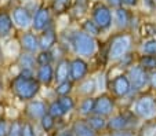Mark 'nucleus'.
<instances>
[{"label":"nucleus","instance_id":"obj_40","mask_svg":"<svg viewBox=\"0 0 156 136\" xmlns=\"http://www.w3.org/2000/svg\"><path fill=\"white\" fill-rule=\"evenodd\" d=\"M108 4L111 7H116V8H119V7L122 6V0H108Z\"/></svg>","mask_w":156,"mask_h":136},{"label":"nucleus","instance_id":"obj_17","mask_svg":"<svg viewBox=\"0 0 156 136\" xmlns=\"http://www.w3.org/2000/svg\"><path fill=\"white\" fill-rule=\"evenodd\" d=\"M69 77V61L62 59L57 63V68L54 70V80L57 83H62V81L68 80Z\"/></svg>","mask_w":156,"mask_h":136},{"label":"nucleus","instance_id":"obj_36","mask_svg":"<svg viewBox=\"0 0 156 136\" xmlns=\"http://www.w3.org/2000/svg\"><path fill=\"white\" fill-rule=\"evenodd\" d=\"M9 133V127L4 120H0V136H7Z\"/></svg>","mask_w":156,"mask_h":136},{"label":"nucleus","instance_id":"obj_7","mask_svg":"<svg viewBox=\"0 0 156 136\" xmlns=\"http://www.w3.org/2000/svg\"><path fill=\"white\" fill-rule=\"evenodd\" d=\"M88 71V65L80 58H75L73 61L69 62V78L71 81L76 83V81H82L86 77Z\"/></svg>","mask_w":156,"mask_h":136},{"label":"nucleus","instance_id":"obj_5","mask_svg":"<svg viewBox=\"0 0 156 136\" xmlns=\"http://www.w3.org/2000/svg\"><path fill=\"white\" fill-rule=\"evenodd\" d=\"M127 77L131 84V89H136V91H140L147 84H149V73L140 65L131 66L127 71Z\"/></svg>","mask_w":156,"mask_h":136},{"label":"nucleus","instance_id":"obj_1","mask_svg":"<svg viewBox=\"0 0 156 136\" xmlns=\"http://www.w3.org/2000/svg\"><path fill=\"white\" fill-rule=\"evenodd\" d=\"M11 88L14 94L22 101H30L36 96V94L40 89V83L35 77H25L22 74H18L11 83Z\"/></svg>","mask_w":156,"mask_h":136},{"label":"nucleus","instance_id":"obj_2","mask_svg":"<svg viewBox=\"0 0 156 136\" xmlns=\"http://www.w3.org/2000/svg\"><path fill=\"white\" fill-rule=\"evenodd\" d=\"M72 45L77 55L80 56H91L95 52V40L91 35L86 32H76L72 37Z\"/></svg>","mask_w":156,"mask_h":136},{"label":"nucleus","instance_id":"obj_35","mask_svg":"<svg viewBox=\"0 0 156 136\" xmlns=\"http://www.w3.org/2000/svg\"><path fill=\"white\" fill-rule=\"evenodd\" d=\"M21 136H35V131H33V127L30 122L22 124V133H21Z\"/></svg>","mask_w":156,"mask_h":136},{"label":"nucleus","instance_id":"obj_19","mask_svg":"<svg viewBox=\"0 0 156 136\" xmlns=\"http://www.w3.org/2000/svg\"><path fill=\"white\" fill-rule=\"evenodd\" d=\"M72 132L75 136H95V131L86 121H76L72 127Z\"/></svg>","mask_w":156,"mask_h":136},{"label":"nucleus","instance_id":"obj_31","mask_svg":"<svg viewBox=\"0 0 156 136\" xmlns=\"http://www.w3.org/2000/svg\"><path fill=\"white\" fill-rule=\"evenodd\" d=\"M58 103L61 104L62 110H64L65 113L71 111V110L75 107V102H73V99H72L71 96H68V95H65V96H59Z\"/></svg>","mask_w":156,"mask_h":136},{"label":"nucleus","instance_id":"obj_15","mask_svg":"<svg viewBox=\"0 0 156 136\" xmlns=\"http://www.w3.org/2000/svg\"><path fill=\"white\" fill-rule=\"evenodd\" d=\"M36 78L39 83L44 84V85L51 84V81L54 80V69L51 68V65L39 66L37 71H36Z\"/></svg>","mask_w":156,"mask_h":136},{"label":"nucleus","instance_id":"obj_11","mask_svg":"<svg viewBox=\"0 0 156 136\" xmlns=\"http://www.w3.org/2000/svg\"><path fill=\"white\" fill-rule=\"evenodd\" d=\"M12 21L17 26L22 28H28L29 25H32V17H30L29 11H28L25 7H17V8L12 10Z\"/></svg>","mask_w":156,"mask_h":136},{"label":"nucleus","instance_id":"obj_34","mask_svg":"<svg viewBox=\"0 0 156 136\" xmlns=\"http://www.w3.org/2000/svg\"><path fill=\"white\" fill-rule=\"evenodd\" d=\"M21 133H22V124L20 121H14L10 125L7 136H21Z\"/></svg>","mask_w":156,"mask_h":136},{"label":"nucleus","instance_id":"obj_29","mask_svg":"<svg viewBox=\"0 0 156 136\" xmlns=\"http://www.w3.org/2000/svg\"><path fill=\"white\" fill-rule=\"evenodd\" d=\"M72 83L73 81H69V80H65L62 83H58L55 88V92L59 95V96H65V95H68L69 92L72 91Z\"/></svg>","mask_w":156,"mask_h":136},{"label":"nucleus","instance_id":"obj_37","mask_svg":"<svg viewBox=\"0 0 156 136\" xmlns=\"http://www.w3.org/2000/svg\"><path fill=\"white\" fill-rule=\"evenodd\" d=\"M149 84L151 87L156 88V71H151L149 73Z\"/></svg>","mask_w":156,"mask_h":136},{"label":"nucleus","instance_id":"obj_14","mask_svg":"<svg viewBox=\"0 0 156 136\" xmlns=\"http://www.w3.org/2000/svg\"><path fill=\"white\" fill-rule=\"evenodd\" d=\"M21 47L24 48V51L30 54H35L37 50H40L39 47V37H36L33 33L27 32L21 36Z\"/></svg>","mask_w":156,"mask_h":136},{"label":"nucleus","instance_id":"obj_9","mask_svg":"<svg viewBox=\"0 0 156 136\" xmlns=\"http://www.w3.org/2000/svg\"><path fill=\"white\" fill-rule=\"evenodd\" d=\"M113 99L109 95H101L95 99V104H94V114L102 115V117H108L112 114L113 111Z\"/></svg>","mask_w":156,"mask_h":136},{"label":"nucleus","instance_id":"obj_33","mask_svg":"<svg viewBox=\"0 0 156 136\" xmlns=\"http://www.w3.org/2000/svg\"><path fill=\"white\" fill-rule=\"evenodd\" d=\"M54 117H51L50 114H46L44 117H41V120H40V124H41V128H43L44 131H50L51 128L54 127V124H55V121H54Z\"/></svg>","mask_w":156,"mask_h":136},{"label":"nucleus","instance_id":"obj_38","mask_svg":"<svg viewBox=\"0 0 156 136\" xmlns=\"http://www.w3.org/2000/svg\"><path fill=\"white\" fill-rule=\"evenodd\" d=\"M122 4L127 7H134L138 4V0H122Z\"/></svg>","mask_w":156,"mask_h":136},{"label":"nucleus","instance_id":"obj_27","mask_svg":"<svg viewBox=\"0 0 156 136\" xmlns=\"http://www.w3.org/2000/svg\"><path fill=\"white\" fill-rule=\"evenodd\" d=\"M47 113L51 115V117H54V118H59V117H62V115L65 114V111L62 110L61 104L58 103V101H54L53 103L47 107Z\"/></svg>","mask_w":156,"mask_h":136},{"label":"nucleus","instance_id":"obj_39","mask_svg":"<svg viewBox=\"0 0 156 136\" xmlns=\"http://www.w3.org/2000/svg\"><path fill=\"white\" fill-rule=\"evenodd\" d=\"M111 136H133V135L126 129V131H116V132L112 133Z\"/></svg>","mask_w":156,"mask_h":136},{"label":"nucleus","instance_id":"obj_41","mask_svg":"<svg viewBox=\"0 0 156 136\" xmlns=\"http://www.w3.org/2000/svg\"><path fill=\"white\" fill-rule=\"evenodd\" d=\"M58 136H75L73 133H71V132H62V133H59Z\"/></svg>","mask_w":156,"mask_h":136},{"label":"nucleus","instance_id":"obj_8","mask_svg":"<svg viewBox=\"0 0 156 136\" xmlns=\"http://www.w3.org/2000/svg\"><path fill=\"white\" fill-rule=\"evenodd\" d=\"M111 89L112 92L116 95V96H126L130 91H131V84H130V80L127 74H119L111 83Z\"/></svg>","mask_w":156,"mask_h":136},{"label":"nucleus","instance_id":"obj_6","mask_svg":"<svg viewBox=\"0 0 156 136\" xmlns=\"http://www.w3.org/2000/svg\"><path fill=\"white\" fill-rule=\"evenodd\" d=\"M93 21L97 24V26L101 30H106L112 25V14L111 10L105 6V4L100 3L94 7L93 10Z\"/></svg>","mask_w":156,"mask_h":136},{"label":"nucleus","instance_id":"obj_30","mask_svg":"<svg viewBox=\"0 0 156 136\" xmlns=\"http://www.w3.org/2000/svg\"><path fill=\"white\" fill-rule=\"evenodd\" d=\"M37 61V65L39 66H43V65H51V61H53V55H51L50 50L47 51H40L36 58Z\"/></svg>","mask_w":156,"mask_h":136},{"label":"nucleus","instance_id":"obj_42","mask_svg":"<svg viewBox=\"0 0 156 136\" xmlns=\"http://www.w3.org/2000/svg\"><path fill=\"white\" fill-rule=\"evenodd\" d=\"M3 59V51H2V47H0V61Z\"/></svg>","mask_w":156,"mask_h":136},{"label":"nucleus","instance_id":"obj_12","mask_svg":"<svg viewBox=\"0 0 156 136\" xmlns=\"http://www.w3.org/2000/svg\"><path fill=\"white\" fill-rule=\"evenodd\" d=\"M57 41V35L54 32V29L51 28H46L44 30H41V35L39 37V47H40V51H47L51 50L54 44Z\"/></svg>","mask_w":156,"mask_h":136},{"label":"nucleus","instance_id":"obj_3","mask_svg":"<svg viewBox=\"0 0 156 136\" xmlns=\"http://www.w3.org/2000/svg\"><path fill=\"white\" fill-rule=\"evenodd\" d=\"M130 47H131V38L126 35L118 36L112 40L111 45H109V59L112 61H119L127 55Z\"/></svg>","mask_w":156,"mask_h":136},{"label":"nucleus","instance_id":"obj_28","mask_svg":"<svg viewBox=\"0 0 156 136\" xmlns=\"http://www.w3.org/2000/svg\"><path fill=\"white\" fill-rule=\"evenodd\" d=\"M83 32L88 33V35H91V36H98L101 29L97 26V24H95L93 19L91 21L87 19V21H84V24H83Z\"/></svg>","mask_w":156,"mask_h":136},{"label":"nucleus","instance_id":"obj_13","mask_svg":"<svg viewBox=\"0 0 156 136\" xmlns=\"http://www.w3.org/2000/svg\"><path fill=\"white\" fill-rule=\"evenodd\" d=\"M27 113L32 120H41V117L47 114V106L40 101H32L28 103Z\"/></svg>","mask_w":156,"mask_h":136},{"label":"nucleus","instance_id":"obj_24","mask_svg":"<svg viewBox=\"0 0 156 136\" xmlns=\"http://www.w3.org/2000/svg\"><path fill=\"white\" fill-rule=\"evenodd\" d=\"M94 104H95V99L87 96V98H86L84 101L80 103L79 113L82 115H86V117H88V115L91 114V113H94Z\"/></svg>","mask_w":156,"mask_h":136},{"label":"nucleus","instance_id":"obj_4","mask_svg":"<svg viewBox=\"0 0 156 136\" xmlns=\"http://www.w3.org/2000/svg\"><path fill=\"white\" fill-rule=\"evenodd\" d=\"M134 113L145 120L153 118L156 115V99L151 95H142L134 104Z\"/></svg>","mask_w":156,"mask_h":136},{"label":"nucleus","instance_id":"obj_20","mask_svg":"<svg viewBox=\"0 0 156 136\" xmlns=\"http://www.w3.org/2000/svg\"><path fill=\"white\" fill-rule=\"evenodd\" d=\"M36 63H37V61L35 59L33 54L27 52V51L21 54L20 58H18V65L22 70H33Z\"/></svg>","mask_w":156,"mask_h":136},{"label":"nucleus","instance_id":"obj_23","mask_svg":"<svg viewBox=\"0 0 156 136\" xmlns=\"http://www.w3.org/2000/svg\"><path fill=\"white\" fill-rule=\"evenodd\" d=\"M138 65L147 71H156V56L153 55H142L140 58Z\"/></svg>","mask_w":156,"mask_h":136},{"label":"nucleus","instance_id":"obj_16","mask_svg":"<svg viewBox=\"0 0 156 136\" xmlns=\"http://www.w3.org/2000/svg\"><path fill=\"white\" fill-rule=\"evenodd\" d=\"M130 125V121L127 118L126 115L123 114H118V115H113L112 118L108 121V128L113 132L116 131H126Z\"/></svg>","mask_w":156,"mask_h":136},{"label":"nucleus","instance_id":"obj_18","mask_svg":"<svg viewBox=\"0 0 156 136\" xmlns=\"http://www.w3.org/2000/svg\"><path fill=\"white\" fill-rule=\"evenodd\" d=\"M12 30V18L6 11H0V37H6Z\"/></svg>","mask_w":156,"mask_h":136},{"label":"nucleus","instance_id":"obj_32","mask_svg":"<svg viewBox=\"0 0 156 136\" xmlns=\"http://www.w3.org/2000/svg\"><path fill=\"white\" fill-rule=\"evenodd\" d=\"M142 52L144 55H153L156 56V38L153 40H148L142 44Z\"/></svg>","mask_w":156,"mask_h":136},{"label":"nucleus","instance_id":"obj_25","mask_svg":"<svg viewBox=\"0 0 156 136\" xmlns=\"http://www.w3.org/2000/svg\"><path fill=\"white\" fill-rule=\"evenodd\" d=\"M72 0H53V10L55 14H62L71 7Z\"/></svg>","mask_w":156,"mask_h":136},{"label":"nucleus","instance_id":"obj_26","mask_svg":"<svg viewBox=\"0 0 156 136\" xmlns=\"http://www.w3.org/2000/svg\"><path fill=\"white\" fill-rule=\"evenodd\" d=\"M95 91V81L94 80H86L80 84L79 92L82 95H86V96H91L93 92Z\"/></svg>","mask_w":156,"mask_h":136},{"label":"nucleus","instance_id":"obj_22","mask_svg":"<svg viewBox=\"0 0 156 136\" xmlns=\"http://www.w3.org/2000/svg\"><path fill=\"white\" fill-rule=\"evenodd\" d=\"M130 21V17H129V11L123 7H119L118 10L115 11V22H116V26L119 29H124V28L129 25Z\"/></svg>","mask_w":156,"mask_h":136},{"label":"nucleus","instance_id":"obj_43","mask_svg":"<svg viewBox=\"0 0 156 136\" xmlns=\"http://www.w3.org/2000/svg\"><path fill=\"white\" fill-rule=\"evenodd\" d=\"M0 91H2V80H0Z\"/></svg>","mask_w":156,"mask_h":136},{"label":"nucleus","instance_id":"obj_21","mask_svg":"<svg viewBox=\"0 0 156 136\" xmlns=\"http://www.w3.org/2000/svg\"><path fill=\"white\" fill-rule=\"evenodd\" d=\"M90 127L97 132V131H102L105 127H108V122L105 121V117L102 115H98V114H94V115H88L87 120H86Z\"/></svg>","mask_w":156,"mask_h":136},{"label":"nucleus","instance_id":"obj_10","mask_svg":"<svg viewBox=\"0 0 156 136\" xmlns=\"http://www.w3.org/2000/svg\"><path fill=\"white\" fill-rule=\"evenodd\" d=\"M50 19L51 18H50V11H48V8H46V7H40V8L36 11L35 17H33L32 28L35 30H37V32H41V30H44L48 26Z\"/></svg>","mask_w":156,"mask_h":136}]
</instances>
